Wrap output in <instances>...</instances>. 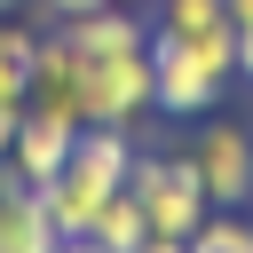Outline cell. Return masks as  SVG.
<instances>
[{
    "label": "cell",
    "mask_w": 253,
    "mask_h": 253,
    "mask_svg": "<svg viewBox=\"0 0 253 253\" xmlns=\"http://www.w3.org/2000/svg\"><path fill=\"white\" fill-rule=\"evenodd\" d=\"M229 8V24H253V0H221Z\"/></svg>",
    "instance_id": "cell-16"
},
{
    "label": "cell",
    "mask_w": 253,
    "mask_h": 253,
    "mask_svg": "<svg viewBox=\"0 0 253 253\" xmlns=\"http://www.w3.org/2000/svg\"><path fill=\"white\" fill-rule=\"evenodd\" d=\"M150 103V47L79 55V126H134Z\"/></svg>",
    "instance_id": "cell-2"
},
{
    "label": "cell",
    "mask_w": 253,
    "mask_h": 253,
    "mask_svg": "<svg viewBox=\"0 0 253 253\" xmlns=\"http://www.w3.org/2000/svg\"><path fill=\"white\" fill-rule=\"evenodd\" d=\"M0 253H63V229H55L47 198L32 182H16V166L0 174Z\"/></svg>",
    "instance_id": "cell-7"
},
{
    "label": "cell",
    "mask_w": 253,
    "mask_h": 253,
    "mask_svg": "<svg viewBox=\"0 0 253 253\" xmlns=\"http://www.w3.org/2000/svg\"><path fill=\"white\" fill-rule=\"evenodd\" d=\"M190 166H198V182H206L213 206H253V134H245V126H229V119L198 126Z\"/></svg>",
    "instance_id": "cell-4"
},
{
    "label": "cell",
    "mask_w": 253,
    "mask_h": 253,
    "mask_svg": "<svg viewBox=\"0 0 253 253\" xmlns=\"http://www.w3.org/2000/svg\"><path fill=\"white\" fill-rule=\"evenodd\" d=\"M0 174H8V158H0Z\"/></svg>",
    "instance_id": "cell-20"
},
{
    "label": "cell",
    "mask_w": 253,
    "mask_h": 253,
    "mask_svg": "<svg viewBox=\"0 0 253 253\" xmlns=\"http://www.w3.org/2000/svg\"><path fill=\"white\" fill-rule=\"evenodd\" d=\"M119 8H142V0H119Z\"/></svg>",
    "instance_id": "cell-18"
},
{
    "label": "cell",
    "mask_w": 253,
    "mask_h": 253,
    "mask_svg": "<svg viewBox=\"0 0 253 253\" xmlns=\"http://www.w3.org/2000/svg\"><path fill=\"white\" fill-rule=\"evenodd\" d=\"M237 79V24L206 32V40H174L150 24V103L174 119H198L221 103V87Z\"/></svg>",
    "instance_id": "cell-1"
},
{
    "label": "cell",
    "mask_w": 253,
    "mask_h": 253,
    "mask_svg": "<svg viewBox=\"0 0 253 253\" xmlns=\"http://www.w3.org/2000/svg\"><path fill=\"white\" fill-rule=\"evenodd\" d=\"M40 198H47V213H55V229H63V237H87L111 190H95V182H87L79 166H63L55 182H40Z\"/></svg>",
    "instance_id": "cell-8"
},
{
    "label": "cell",
    "mask_w": 253,
    "mask_h": 253,
    "mask_svg": "<svg viewBox=\"0 0 253 253\" xmlns=\"http://www.w3.org/2000/svg\"><path fill=\"white\" fill-rule=\"evenodd\" d=\"M0 8H24V0H0Z\"/></svg>",
    "instance_id": "cell-19"
},
{
    "label": "cell",
    "mask_w": 253,
    "mask_h": 253,
    "mask_svg": "<svg viewBox=\"0 0 253 253\" xmlns=\"http://www.w3.org/2000/svg\"><path fill=\"white\" fill-rule=\"evenodd\" d=\"M71 142H79V119H63V111H40V103H24V119H16V142H8V166H16V182H55L63 174V158H71Z\"/></svg>",
    "instance_id": "cell-5"
},
{
    "label": "cell",
    "mask_w": 253,
    "mask_h": 253,
    "mask_svg": "<svg viewBox=\"0 0 253 253\" xmlns=\"http://www.w3.org/2000/svg\"><path fill=\"white\" fill-rule=\"evenodd\" d=\"M126 190H134L142 221H150V229H166V237H190V229L213 213V198H206V182H198L190 150H182V158H142V150H134Z\"/></svg>",
    "instance_id": "cell-3"
},
{
    "label": "cell",
    "mask_w": 253,
    "mask_h": 253,
    "mask_svg": "<svg viewBox=\"0 0 253 253\" xmlns=\"http://www.w3.org/2000/svg\"><path fill=\"white\" fill-rule=\"evenodd\" d=\"M63 253H103V245L95 237H63Z\"/></svg>",
    "instance_id": "cell-17"
},
{
    "label": "cell",
    "mask_w": 253,
    "mask_h": 253,
    "mask_svg": "<svg viewBox=\"0 0 253 253\" xmlns=\"http://www.w3.org/2000/svg\"><path fill=\"white\" fill-rule=\"evenodd\" d=\"M24 103L79 119V47H71V32H63V24H55V32H40L32 71H24Z\"/></svg>",
    "instance_id": "cell-6"
},
{
    "label": "cell",
    "mask_w": 253,
    "mask_h": 253,
    "mask_svg": "<svg viewBox=\"0 0 253 253\" xmlns=\"http://www.w3.org/2000/svg\"><path fill=\"white\" fill-rule=\"evenodd\" d=\"M221 24H229L221 0H158V32H174V40H206Z\"/></svg>",
    "instance_id": "cell-10"
},
{
    "label": "cell",
    "mask_w": 253,
    "mask_h": 253,
    "mask_svg": "<svg viewBox=\"0 0 253 253\" xmlns=\"http://www.w3.org/2000/svg\"><path fill=\"white\" fill-rule=\"evenodd\" d=\"M134 253H190V237H166V229H150V237H142Z\"/></svg>",
    "instance_id": "cell-12"
},
{
    "label": "cell",
    "mask_w": 253,
    "mask_h": 253,
    "mask_svg": "<svg viewBox=\"0 0 253 253\" xmlns=\"http://www.w3.org/2000/svg\"><path fill=\"white\" fill-rule=\"evenodd\" d=\"M237 79H253V24H237Z\"/></svg>",
    "instance_id": "cell-14"
},
{
    "label": "cell",
    "mask_w": 253,
    "mask_h": 253,
    "mask_svg": "<svg viewBox=\"0 0 253 253\" xmlns=\"http://www.w3.org/2000/svg\"><path fill=\"white\" fill-rule=\"evenodd\" d=\"M40 8H47L55 24H71V16H87V8H103V0H40Z\"/></svg>",
    "instance_id": "cell-13"
},
{
    "label": "cell",
    "mask_w": 253,
    "mask_h": 253,
    "mask_svg": "<svg viewBox=\"0 0 253 253\" xmlns=\"http://www.w3.org/2000/svg\"><path fill=\"white\" fill-rule=\"evenodd\" d=\"M16 119H24V103H0V158H8V142H16Z\"/></svg>",
    "instance_id": "cell-15"
},
{
    "label": "cell",
    "mask_w": 253,
    "mask_h": 253,
    "mask_svg": "<svg viewBox=\"0 0 253 253\" xmlns=\"http://www.w3.org/2000/svg\"><path fill=\"white\" fill-rule=\"evenodd\" d=\"M190 253H253V221H237V206H213L190 229Z\"/></svg>",
    "instance_id": "cell-11"
},
{
    "label": "cell",
    "mask_w": 253,
    "mask_h": 253,
    "mask_svg": "<svg viewBox=\"0 0 253 253\" xmlns=\"http://www.w3.org/2000/svg\"><path fill=\"white\" fill-rule=\"evenodd\" d=\"M103 253H134L142 237H150V221H142V206H134V190H111L103 198V213H95V229H87Z\"/></svg>",
    "instance_id": "cell-9"
}]
</instances>
